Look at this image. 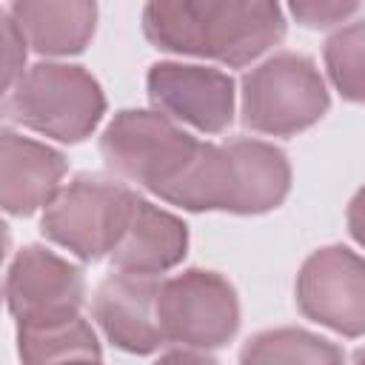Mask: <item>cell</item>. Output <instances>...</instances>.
Wrapping results in <instances>:
<instances>
[{
  "label": "cell",
  "instance_id": "1",
  "mask_svg": "<svg viewBox=\"0 0 365 365\" xmlns=\"http://www.w3.org/2000/svg\"><path fill=\"white\" fill-rule=\"evenodd\" d=\"M143 34L160 51L242 68L285 37V14L262 0H154L143 9Z\"/></svg>",
  "mask_w": 365,
  "mask_h": 365
},
{
  "label": "cell",
  "instance_id": "2",
  "mask_svg": "<svg viewBox=\"0 0 365 365\" xmlns=\"http://www.w3.org/2000/svg\"><path fill=\"white\" fill-rule=\"evenodd\" d=\"M291 191V163L262 140L200 143L191 163L157 194L185 211L265 214Z\"/></svg>",
  "mask_w": 365,
  "mask_h": 365
},
{
  "label": "cell",
  "instance_id": "3",
  "mask_svg": "<svg viewBox=\"0 0 365 365\" xmlns=\"http://www.w3.org/2000/svg\"><path fill=\"white\" fill-rule=\"evenodd\" d=\"M9 114L37 134L83 143L106 114V94L83 66L37 63L17 80Z\"/></svg>",
  "mask_w": 365,
  "mask_h": 365
},
{
  "label": "cell",
  "instance_id": "4",
  "mask_svg": "<svg viewBox=\"0 0 365 365\" xmlns=\"http://www.w3.org/2000/svg\"><path fill=\"white\" fill-rule=\"evenodd\" d=\"M137 197L140 194L117 180L80 174L57 188L51 202L43 208L40 228L51 242L68 248L74 257L97 262L120 242Z\"/></svg>",
  "mask_w": 365,
  "mask_h": 365
},
{
  "label": "cell",
  "instance_id": "5",
  "mask_svg": "<svg viewBox=\"0 0 365 365\" xmlns=\"http://www.w3.org/2000/svg\"><path fill=\"white\" fill-rule=\"evenodd\" d=\"M328 106L319 68L297 51H279L242 77V123L251 131L291 137L319 123Z\"/></svg>",
  "mask_w": 365,
  "mask_h": 365
},
{
  "label": "cell",
  "instance_id": "6",
  "mask_svg": "<svg viewBox=\"0 0 365 365\" xmlns=\"http://www.w3.org/2000/svg\"><path fill=\"white\" fill-rule=\"evenodd\" d=\"M200 140L160 111L123 108L100 137L106 165L151 194H160L197 154Z\"/></svg>",
  "mask_w": 365,
  "mask_h": 365
},
{
  "label": "cell",
  "instance_id": "7",
  "mask_svg": "<svg viewBox=\"0 0 365 365\" xmlns=\"http://www.w3.org/2000/svg\"><path fill=\"white\" fill-rule=\"evenodd\" d=\"M157 322L165 342H182L194 351L220 348L240 328V299L217 271L188 268L160 282Z\"/></svg>",
  "mask_w": 365,
  "mask_h": 365
},
{
  "label": "cell",
  "instance_id": "8",
  "mask_svg": "<svg viewBox=\"0 0 365 365\" xmlns=\"http://www.w3.org/2000/svg\"><path fill=\"white\" fill-rule=\"evenodd\" d=\"M86 299L83 268L43 245L17 251L6 277V302L17 328L48 325L80 314Z\"/></svg>",
  "mask_w": 365,
  "mask_h": 365
},
{
  "label": "cell",
  "instance_id": "9",
  "mask_svg": "<svg viewBox=\"0 0 365 365\" xmlns=\"http://www.w3.org/2000/svg\"><path fill=\"white\" fill-rule=\"evenodd\" d=\"M299 311L342 334L362 336L365 331V265L362 257L345 245L314 251L297 274Z\"/></svg>",
  "mask_w": 365,
  "mask_h": 365
},
{
  "label": "cell",
  "instance_id": "10",
  "mask_svg": "<svg viewBox=\"0 0 365 365\" xmlns=\"http://www.w3.org/2000/svg\"><path fill=\"white\" fill-rule=\"evenodd\" d=\"M148 97L154 111L202 134H220L234 120V80L220 68L154 63L148 68Z\"/></svg>",
  "mask_w": 365,
  "mask_h": 365
},
{
  "label": "cell",
  "instance_id": "11",
  "mask_svg": "<svg viewBox=\"0 0 365 365\" xmlns=\"http://www.w3.org/2000/svg\"><path fill=\"white\" fill-rule=\"evenodd\" d=\"M157 277L111 274L106 277L91 299L94 319L100 322L108 342L128 354H151L165 339L157 322Z\"/></svg>",
  "mask_w": 365,
  "mask_h": 365
},
{
  "label": "cell",
  "instance_id": "12",
  "mask_svg": "<svg viewBox=\"0 0 365 365\" xmlns=\"http://www.w3.org/2000/svg\"><path fill=\"white\" fill-rule=\"evenodd\" d=\"M66 177V157L31 137L0 128V211L29 217L51 202Z\"/></svg>",
  "mask_w": 365,
  "mask_h": 365
},
{
  "label": "cell",
  "instance_id": "13",
  "mask_svg": "<svg viewBox=\"0 0 365 365\" xmlns=\"http://www.w3.org/2000/svg\"><path fill=\"white\" fill-rule=\"evenodd\" d=\"M188 251V228L180 217L137 197L131 220L114 245L111 265L120 274L157 277L180 265Z\"/></svg>",
  "mask_w": 365,
  "mask_h": 365
},
{
  "label": "cell",
  "instance_id": "14",
  "mask_svg": "<svg viewBox=\"0 0 365 365\" xmlns=\"http://www.w3.org/2000/svg\"><path fill=\"white\" fill-rule=\"evenodd\" d=\"M26 43L37 54H80L97 26V6L88 0H20L11 9Z\"/></svg>",
  "mask_w": 365,
  "mask_h": 365
},
{
  "label": "cell",
  "instance_id": "15",
  "mask_svg": "<svg viewBox=\"0 0 365 365\" xmlns=\"http://www.w3.org/2000/svg\"><path fill=\"white\" fill-rule=\"evenodd\" d=\"M17 351L23 365H60L71 359H100V342L94 328L83 314L48 322L17 328Z\"/></svg>",
  "mask_w": 365,
  "mask_h": 365
},
{
  "label": "cell",
  "instance_id": "16",
  "mask_svg": "<svg viewBox=\"0 0 365 365\" xmlns=\"http://www.w3.org/2000/svg\"><path fill=\"white\" fill-rule=\"evenodd\" d=\"M240 362L248 365H345V354L331 339H322L305 328H271L251 336Z\"/></svg>",
  "mask_w": 365,
  "mask_h": 365
},
{
  "label": "cell",
  "instance_id": "17",
  "mask_svg": "<svg viewBox=\"0 0 365 365\" xmlns=\"http://www.w3.org/2000/svg\"><path fill=\"white\" fill-rule=\"evenodd\" d=\"M325 66L339 88V94L351 103H359L365 97V80H362V66H365V26L351 23L348 29H339L336 34L328 37L325 43Z\"/></svg>",
  "mask_w": 365,
  "mask_h": 365
},
{
  "label": "cell",
  "instance_id": "18",
  "mask_svg": "<svg viewBox=\"0 0 365 365\" xmlns=\"http://www.w3.org/2000/svg\"><path fill=\"white\" fill-rule=\"evenodd\" d=\"M26 37L11 11L0 9V97L26 74Z\"/></svg>",
  "mask_w": 365,
  "mask_h": 365
},
{
  "label": "cell",
  "instance_id": "19",
  "mask_svg": "<svg viewBox=\"0 0 365 365\" xmlns=\"http://www.w3.org/2000/svg\"><path fill=\"white\" fill-rule=\"evenodd\" d=\"M356 11H359L356 0H297V3H291V14L297 17V23H302L308 29L336 26Z\"/></svg>",
  "mask_w": 365,
  "mask_h": 365
},
{
  "label": "cell",
  "instance_id": "20",
  "mask_svg": "<svg viewBox=\"0 0 365 365\" xmlns=\"http://www.w3.org/2000/svg\"><path fill=\"white\" fill-rule=\"evenodd\" d=\"M154 365H217V359L202 351H194V348H177V351L163 354Z\"/></svg>",
  "mask_w": 365,
  "mask_h": 365
},
{
  "label": "cell",
  "instance_id": "21",
  "mask_svg": "<svg viewBox=\"0 0 365 365\" xmlns=\"http://www.w3.org/2000/svg\"><path fill=\"white\" fill-rule=\"evenodd\" d=\"M6 251H9V225L0 220V265L6 259Z\"/></svg>",
  "mask_w": 365,
  "mask_h": 365
},
{
  "label": "cell",
  "instance_id": "22",
  "mask_svg": "<svg viewBox=\"0 0 365 365\" xmlns=\"http://www.w3.org/2000/svg\"><path fill=\"white\" fill-rule=\"evenodd\" d=\"M60 365H100V359H71V362H60Z\"/></svg>",
  "mask_w": 365,
  "mask_h": 365
},
{
  "label": "cell",
  "instance_id": "23",
  "mask_svg": "<svg viewBox=\"0 0 365 365\" xmlns=\"http://www.w3.org/2000/svg\"><path fill=\"white\" fill-rule=\"evenodd\" d=\"M0 114H3V97H0Z\"/></svg>",
  "mask_w": 365,
  "mask_h": 365
},
{
  "label": "cell",
  "instance_id": "24",
  "mask_svg": "<svg viewBox=\"0 0 365 365\" xmlns=\"http://www.w3.org/2000/svg\"><path fill=\"white\" fill-rule=\"evenodd\" d=\"M240 365H248V362H240Z\"/></svg>",
  "mask_w": 365,
  "mask_h": 365
}]
</instances>
